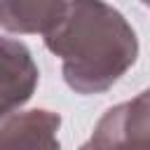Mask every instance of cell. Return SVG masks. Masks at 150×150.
<instances>
[{
	"mask_svg": "<svg viewBox=\"0 0 150 150\" xmlns=\"http://www.w3.org/2000/svg\"><path fill=\"white\" fill-rule=\"evenodd\" d=\"M49 52L63 61V80L80 94L112 87L138 54L134 28L105 2H66L59 21L45 33Z\"/></svg>",
	"mask_w": 150,
	"mask_h": 150,
	"instance_id": "6da1fadb",
	"label": "cell"
},
{
	"mask_svg": "<svg viewBox=\"0 0 150 150\" xmlns=\"http://www.w3.org/2000/svg\"><path fill=\"white\" fill-rule=\"evenodd\" d=\"M66 2H0V26L12 33H49Z\"/></svg>",
	"mask_w": 150,
	"mask_h": 150,
	"instance_id": "277c9868",
	"label": "cell"
},
{
	"mask_svg": "<svg viewBox=\"0 0 150 150\" xmlns=\"http://www.w3.org/2000/svg\"><path fill=\"white\" fill-rule=\"evenodd\" d=\"M38 75L30 52L19 40L0 38V120L30 98Z\"/></svg>",
	"mask_w": 150,
	"mask_h": 150,
	"instance_id": "7a4b0ae2",
	"label": "cell"
},
{
	"mask_svg": "<svg viewBox=\"0 0 150 150\" xmlns=\"http://www.w3.org/2000/svg\"><path fill=\"white\" fill-rule=\"evenodd\" d=\"M61 117L49 110H28L0 127V150H59Z\"/></svg>",
	"mask_w": 150,
	"mask_h": 150,
	"instance_id": "3957f363",
	"label": "cell"
},
{
	"mask_svg": "<svg viewBox=\"0 0 150 150\" xmlns=\"http://www.w3.org/2000/svg\"><path fill=\"white\" fill-rule=\"evenodd\" d=\"M148 7H150V5H148Z\"/></svg>",
	"mask_w": 150,
	"mask_h": 150,
	"instance_id": "5b68a950",
	"label": "cell"
}]
</instances>
